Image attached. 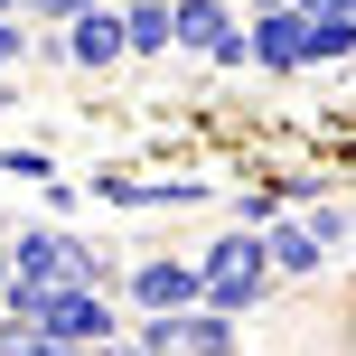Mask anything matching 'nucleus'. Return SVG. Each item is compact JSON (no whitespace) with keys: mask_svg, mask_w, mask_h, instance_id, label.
Segmentation results:
<instances>
[{"mask_svg":"<svg viewBox=\"0 0 356 356\" xmlns=\"http://www.w3.org/2000/svg\"><path fill=\"white\" fill-rule=\"evenodd\" d=\"M94 356H141V347H131V338H113V347H94Z\"/></svg>","mask_w":356,"mask_h":356,"instance_id":"obj_17","label":"nucleus"},{"mask_svg":"<svg viewBox=\"0 0 356 356\" xmlns=\"http://www.w3.org/2000/svg\"><path fill=\"white\" fill-rule=\"evenodd\" d=\"M253 10H282V0H253Z\"/></svg>","mask_w":356,"mask_h":356,"instance_id":"obj_19","label":"nucleus"},{"mask_svg":"<svg viewBox=\"0 0 356 356\" xmlns=\"http://www.w3.org/2000/svg\"><path fill=\"white\" fill-rule=\"evenodd\" d=\"M197 282H207V309H225V319H244V309H263L272 300V282H282V272H272V253H263V234H216L207 253H197Z\"/></svg>","mask_w":356,"mask_h":356,"instance_id":"obj_1","label":"nucleus"},{"mask_svg":"<svg viewBox=\"0 0 356 356\" xmlns=\"http://www.w3.org/2000/svg\"><path fill=\"white\" fill-rule=\"evenodd\" d=\"M347 356H356V328H347Z\"/></svg>","mask_w":356,"mask_h":356,"instance_id":"obj_20","label":"nucleus"},{"mask_svg":"<svg viewBox=\"0 0 356 356\" xmlns=\"http://www.w3.org/2000/svg\"><path fill=\"white\" fill-rule=\"evenodd\" d=\"M131 56H169L178 47V0H131Z\"/></svg>","mask_w":356,"mask_h":356,"instance_id":"obj_9","label":"nucleus"},{"mask_svg":"<svg viewBox=\"0 0 356 356\" xmlns=\"http://www.w3.org/2000/svg\"><path fill=\"white\" fill-rule=\"evenodd\" d=\"M356 56V19H309V66H338Z\"/></svg>","mask_w":356,"mask_h":356,"instance_id":"obj_10","label":"nucleus"},{"mask_svg":"<svg viewBox=\"0 0 356 356\" xmlns=\"http://www.w3.org/2000/svg\"><path fill=\"white\" fill-rule=\"evenodd\" d=\"M309 19H356V0H300Z\"/></svg>","mask_w":356,"mask_h":356,"instance_id":"obj_15","label":"nucleus"},{"mask_svg":"<svg viewBox=\"0 0 356 356\" xmlns=\"http://www.w3.org/2000/svg\"><path fill=\"white\" fill-rule=\"evenodd\" d=\"M300 216H309V225H319V244H328V253H338L347 234H356V216H347V207H300Z\"/></svg>","mask_w":356,"mask_h":356,"instance_id":"obj_11","label":"nucleus"},{"mask_svg":"<svg viewBox=\"0 0 356 356\" xmlns=\"http://www.w3.org/2000/svg\"><path fill=\"white\" fill-rule=\"evenodd\" d=\"M10 319H38L56 347H75V356H94V347L131 338V328H122V300H113V291H47L38 309H10Z\"/></svg>","mask_w":356,"mask_h":356,"instance_id":"obj_2","label":"nucleus"},{"mask_svg":"<svg viewBox=\"0 0 356 356\" xmlns=\"http://www.w3.org/2000/svg\"><path fill=\"white\" fill-rule=\"evenodd\" d=\"M253 66H263V75H300L309 66V10H300V0L253 10Z\"/></svg>","mask_w":356,"mask_h":356,"instance_id":"obj_5","label":"nucleus"},{"mask_svg":"<svg viewBox=\"0 0 356 356\" xmlns=\"http://www.w3.org/2000/svg\"><path fill=\"white\" fill-rule=\"evenodd\" d=\"M263 253H272V272H282V282L328 272V244H319V225H309V216H282V225L263 234Z\"/></svg>","mask_w":356,"mask_h":356,"instance_id":"obj_6","label":"nucleus"},{"mask_svg":"<svg viewBox=\"0 0 356 356\" xmlns=\"http://www.w3.org/2000/svg\"><path fill=\"white\" fill-rule=\"evenodd\" d=\"M19 10H29V0H0V19H19Z\"/></svg>","mask_w":356,"mask_h":356,"instance_id":"obj_18","label":"nucleus"},{"mask_svg":"<svg viewBox=\"0 0 356 356\" xmlns=\"http://www.w3.org/2000/svg\"><path fill=\"white\" fill-rule=\"evenodd\" d=\"M10 282H19V272H10V244H0V319H10Z\"/></svg>","mask_w":356,"mask_h":356,"instance_id":"obj_16","label":"nucleus"},{"mask_svg":"<svg viewBox=\"0 0 356 356\" xmlns=\"http://www.w3.org/2000/svg\"><path fill=\"white\" fill-rule=\"evenodd\" d=\"M29 47H38V38L19 29V19H0V75H10V66H29Z\"/></svg>","mask_w":356,"mask_h":356,"instance_id":"obj_12","label":"nucleus"},{"mask_svg":"<svg viewBox=\"0 0 356 356\" xmlns=\"http://www.w3.org/2000/svg\"><path fill=\"white\" fill-rule=\"evenodd\" d=\"M178 356H244V319H225V309H188V319H178Z\"/></svg>","mask_w":356,"mask_h":356,"instance_id":"obj_8","label":"nucleus"},{"mask_svg":"<svg viewBox=\"0 0 356 356\" xmlns=\"http://www.w3.org/2000/svg\"><path fill=\"white\" fill-rule=\"evenodd\" d=\"M85 10H94V0H29V19H66V29H75Z\"/></svg>","mask_w":356,"mask_h":356,"instance_id":"obj_14","label":"nucleus"},{"mask_svg":"<svg viewBox=\"0 0 356 356\" xmlns=\"http://www.w3.org/2000/svg\"><path fill=\"white\" fill-rule=\"evenodd\" d=\"M0 178H56L47 150H0Z\"/></svg>","mask_w":356,"mask_h":356,"instance_id":"obj_13","label":"nucleus"},{"mask_svg":"<svg viewBox=\"0 0 356 356\" xmlns=\"http://www.w3.org/2000/svg\"><path fill=\"white\" fill-rule=\"evenodd\" d=\"M234 38V0H178V47L188 56H216Z\"/></svg>","mask_w":356,"mask_h":356,"instance_id":"obj_7","label":"nucleus"},{"mask_svg":"<svg viewBox=\"0 0 356 356\" xmlns=\"http://www.w3.org/2000/svg\"><path fill=\"white\" fill-rule=\"evenodd\" d=\"M122 300L141 309V319H188V309H207L197 253H131V272H122Z\"/></svg>","mask_w":356,"mask_h":356,"instance_id":"obj_3","label":"nucleus"},{"mask_svg":"<svg viewBox=\"0 0 356 356\" xmlns=\"http://www.w3.org/2000/svg\"><path fill=\"white\" fill-rule=\"evenodd\" d=\"M56 56H66V66H85V75H104V66H122V56H131V19L113 10V0H94V10L75 19L66 38H56Z\"/></svg>","mask_w":356,"mask_h":356,"instance_id":"obj_4","label":"nucleus"}]
</instances>
